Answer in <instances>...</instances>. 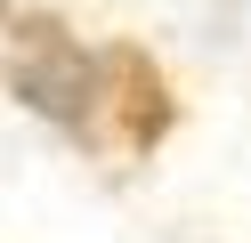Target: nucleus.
Listing matches in <instances>:
<instances>
[{"instance_id":"nucleus-1","label":"nucleus","mask_w":251,"mask_h":243,"mask_svg":"<svg viewBox=\"0 0 251 243\" xmlns=\"http://www.w3.org/2000/svg\"><path fill=\"white\" fill-rule=\"evenodd\" d=\"M8 81H17V97H25L33 113H49V122H81L89 97H98V57H89L81 41H65V32L33 25V32L17 41Z\"/></svg>"}]
</instances>
